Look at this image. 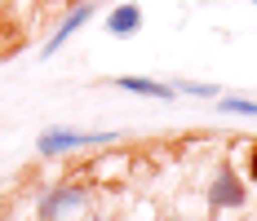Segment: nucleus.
<instances>
[{
  "label": "nucleus",
  "mask_w": 257,
  "mask_h": 221,
  "mask_svg": "<svg viewBox=\"0 0 257 221\" xmlns=\"http://www.w3.org/2000/svg\"><path fill=\"white\" fill-rule=\"evenodd\" d=\"M138 23H142V9H138V5H124V9H115V14H111L106 31H111V36H133Z\"/></svg>",
  "instance_id": "7ed1b4c3"
},
{
  "label": "nucleus",
  "mask_w": 257,
  "mask_h": 221,
  "mask_svg": "<svg viewBox=\"0 0 257 221\" xmlns=\"http://www.w3.org/2000/svg\"><path fill=\"white\" fill-rule=\"evenodd\" d=\"M89 14H93V0H84V9H76V14H71V18H67V23L58 27V36H53V40H49V53L58 49V45H62V40H67V36H71V31H76V27L84 23V18H89Z\"/></svg>",
  "instance_id": "39448f33"
},
{
  "label": "nucleus",
  "mask_w": 257,
  "mask_h": 221,
  "mask_svg": "<svg viewBox=\"0 0 257 221\" xmlns=\"http://www.w3.org/2000/svg\"><path fill=\"white\" fill-rule=\"evenodd\" d=\"M253 5H257V0H253Z\"/></svg>",
  "instance_id": "6e6552de"
},
{
  "label": "nucleus",
  "mask_w": 257,
  "mask_h": 221,
  "mask_svg": "<svg viewBox=\"0 0 257 221\" xmlns=\"http://www.w3.org/2000/svg\"><path fill=\"white\" fill-rule=\"evenodd\" d=\"M120 89H128V93H142V98H173L164 84H155V80H142V75H124V80H115Z\"/></svg>",
  "instance_id": "20e7f679"
},
{
  "label": "nucleus",
  "mask_w": 257,
  "mask_h": 221,
  "mask_svg": "<svg viewBox=\"0 0 257 221\" xmlns=\"http://www.w3.org/2000/svg\"><path fill=\"white\" fill-rule=\"evenodd\" d=\"M208 203H213V208H239V203H244V186H239L235 168H222L217 177H213V190H208Z\"/></svg>",
  "instance_id": "f257e3e1"
},
{
  "label": "nucleus",
  "mask_w": 257,
  "mask_h": 221,
  "mask_svg": "<svg viewBox=\"0 0 257 221\" xmlns=\"http://www.w3.org/2000/svg\"><path fill=\"white\" fill-rule=\"evenodd\" d=\"M93 142H106V133H45L40 150L58 155V150H71V146H93Z\"/></svg>",
  "instance_id": "f03ea898"
},
{
  "label": "nucleus",
  "mask_w": 257,
  "mask_h": 221,
  "mask_svg": "<svg viewBox=\"0 0 257 221\" xmlns=\"http://www.w3.org/2000/svg\"><path fill=\"white\" fill-rule=\"evenodd\" d=\"M248 177H253V181H257V146L248 150Z\"/></svg>",
  "instance_id": "0eeeda50"
},
{
  "label": "nucleus",
  "mask_w": 257,
  "mask_h": 221,
  "mask_svg": "<svg viewBox=\"0 0 257 221\" xmlns=\"http://www.w3.org/2000/svg\"><path fill=\"white\" fill-rule=\"evenodd\" d=\"M226 111H235V115H257V102H235V98H226Z\"/></svg>",
  "instance_id": "423d86ee"
}]
</instances>
